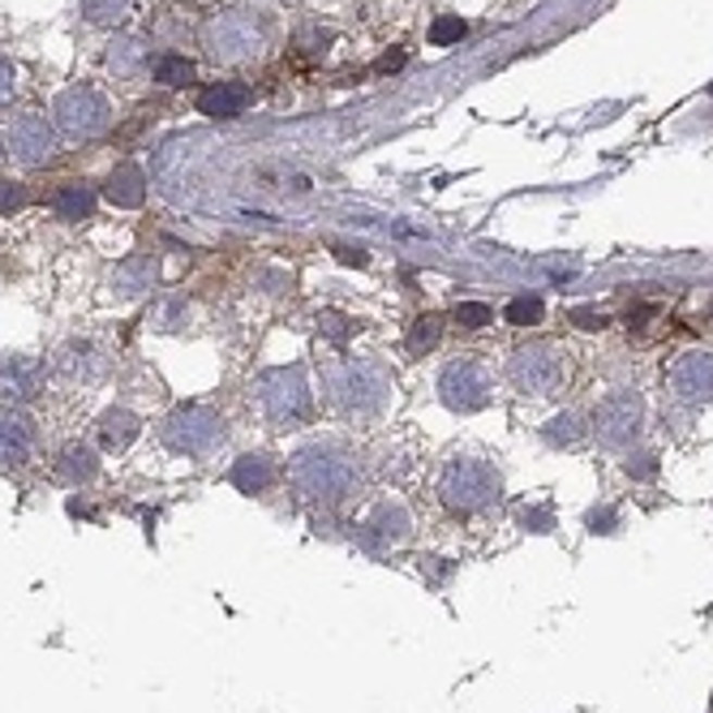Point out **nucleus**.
<instances>
[{
	"instance_id": "nucleus-1",
	"label": "nucleus",
	"mask_w": 713,
	"mask_h": 713,
	"mask_svg": "<svg viewBox=\"0 0 713 713\" xmlns=\"http://www.w3.org/2000/svg\"><path fill=\"white\" fill-rule=\"evenodd\" d=\"M323 378V400L340 413V417H378L391 404L396 378L378 356H327L318 365Z\"/></svg>"
},
{
	"instance_id": "nucleus-2",
	"label": "nucleus",
	"mask_w": 713,
	"mask_h": 713,
	"mask_svg": "<svg viewBox=\"0 0 713 713\" xmlns=\"http://www.w3.org/2000/svg\"><path fill=\"white\" fill-rule=\"evenodd\" d=\"M288 481L301 499L340 508L361 486V464L353 451H345L340 443H310L288 460Z\"/></svg>"
},
{
	"instance_id": "nucleus-3",
	"label": "nucleus",
	"mask_w": 713,
	"mask_h": 713,
	"mask_svg": "<svg viewBox=\"0 0 713 713\" xmlns=\"http://www.w3.org/2000/svg\"><path fill=\"white\" fill-rule=\"evenodd\" d=\"M254 400L259 413L267 417L275 430H297L314 413V391L305 378V365H271L254 378Z\"/></svg>"
},
{
	"instance_id": "nucleus-4",
	"label": "nucleus",
	"mask_w": 713,
	"mask_h": 713,
	"mask_svg": "<svg viewBox=\"0 0 713 713\" xmlns=\"http://www.w3.org/2000/svg\"><path fill=\"white\" fill-rule=\"evenodd\" d=\"M439 499L451 516H477L503 499V473L490 460L477 455H455L443 464L439 477Z\"/></svg>"
},
{
	"instance_id": "nucleus-5",
	"label": "nucleus",
	"mask_w": 713,
	"mask_h": 713,
	"mask_svg": "<svg viewBox=\"0 0 713 713\" xmlns=\"http://www.w3.org/2000/svg\"><path fill=\"white\" fill-rule=\"evenodd\" d=\"M263 43H267V30L254 9H220L202 22V48L211 52V61L241 65V61H254Z\"/></svg>"
},
{
	"instance_id": "nucleus-6",
	"label": "nucleus",
	"mask_w": 713,
	"mask_h": 713,
	"mask_svg": "<svg viewBox=\"0 0 713 713\" xmlns=\"http://www.w3.org/2000/svg\"><path fill=\"white\" fill-rule=\"evenodd\" d=\"M508 383L521 391V396H550L567 383V353L563 345H550V340H534V345H521L512 361H508Z\"/></svg>"
},
{
	"instance_id": "nucleus-7",
	"label": "nucleus",
	"mask_w": 713,
	"mask_h": 713,
	"mask_svg": "<svg viewBox=\"0 0 713 713\" xmlns=\"http://www.w3.org/2000/svg\"><path fill=\"white\" fill-rule=\"evenodd\" d=\"M490 391H495V374L490 365L477 353H464L455 361H447L439 370V400H443L451 413H477L490 404Z\"/></svg>"
},
{
	"instance_id": "nucleus-8",
	"label": "nucleus",
	"mask_w": 713,
	"mask_h": 713,
	"mask_svg": "<svg viewBox=\"0 0 713 713\" xmlns=\"http://www.w3.org/2000/svg\"><path fill=\"white\" fill-rule=\"evenodd\" d=\"M224 417L207 404H180L168 413L164 422V443L180 451V455H211L215 447L224 443Z\"/></svg>"
},
{
	"instance_id": "nucleus-9",
	"label": "nucleus",
	"mask_w": 713,
	"mask_h": 713,
	"mask_svg": "<svg viewBox=\"0 0 713 713\" xmlns=\"http://www.w3.org/2000/svg\"><path fill=\"white\" fill-rule=\"evenodd\" d=\"M52 121H57L61 134H70V138H78V142H83V138H99V134L112 125V103L103 99V90L70 87L57 95Z\"/></svg>"
},
{
	"instance_id": "nucleus-10",
	"label": "nucleus",
	"mask_w": 713,
	"mask_h": 713,
	"mask_svg": "<svg viewBox=\"0 0 713 713\" xmlns=\"http://www.w3.org/2000/svg\"><path fill=\"white\" fill-rule=\"evenodd\" d=\"M645 426V400L636 391H611L593 409V435L602 447H627Z\"/></svg>"
},
{
	"instance_id": "nucleus-11",
	"label": "nucleus",
	"mask_w": 713,
	"mask_h": 713,
	"mask_svg": "<svg viewBox=\"0 0 713 713\" xmlns=\"http://www.w3.org/2000/svg\"><path fill=\"white\" fill-rule=\"evenodd\" d=\"M4 147H9L4 155H13V164H22V168H43V164L57 155V129H52L48 116L26 112V116H17V121L9 125Z\"/></svg>"
},
{
	"instance_id": "nucleus-12",
	"label": "nucleus",
	"mask_w": 713,
	"mask_h": 713,
	"mask_svg": "<svg viewBox=\"0 0 713 713\" xmlns=\"http://www.w3.org/2000/svg\"><path fill=\"white\" fill-rule=\"evenodd\" d=\"M666 387L679 404H710L713 400V353L688 349L666 365Z\"/></svg>"
},
{
	"instance_id": "nucleus-13",
	"label": "nucleus",
	"mask_w": 713,
	"mask_h": 713,
	"mask_svg": "<svg viewBox=\"0 0 713 713\" xmlns=\"http://www.w3.org/2000/svg\"><path fill=\"white\" fill-rule=\"evenodd\" d=\"M409 534H413V516H409V508L396 503V499L374 503L370 516L356 525V537H361L370 550H391V546L409 541Z\"/></svg>"
},
{
	"instance_id": "nucleus-14",
	"label": "nucleus",
	"mask_w": 713,
	"mask_h": 713,
	"mask_svg": "<svg viewBox=\"0 0 713 713\" xmlns=\"http://www.w3.org/2000/svg\"><path fill=\"white\" fill-rule=\"evenodd\" d=\"M43 391V361L30 353H0V400L26 404Z\"/></svg>"
},
{
	"instance_id": "nucleus-15",
	"label": "nucleus",
	"mask_w": 713,
	"mask_h": 713,
	"mask_svg": "<svg viewBox=\"0 0 713 713\" xmlns=\"http://www.w3.org/2000/svg\"><path fill=\"white\" fill-rule=\"evenodd\" d=\"M35 451V422L17 409H0V468H22Z\"/></svg>"
},
{
	"instance_id": "nucleus-16",
	"label": "nucleus",
	"mask_w": 713,
	"mask_h": 713,
	"mask_svg": "<svg viewBox=\"0 0 713 713\" xmlns=\"http://www.w3.org/2000/svg\"><path fill=\"white\" fill-rule=\"evenodd\" d=\"M155 279H160V263H155V254H129L125 263H116L112 275H108V284H112V292H116L121 301L147 297V292L155 288Z\"/></svg>"
},
{
	"instance_id": "nucleus-17",
	"label": "nucleus",
	"mask_w": 713,
	"mask_h": 713,
	"mask_svg": "<svg viewBox=\"0 0 713 713\" xmlns=\"http://www.w3.org/2000/svg\"><path fill=\"white\" fill-rule=\"evenodd\" d=\"M254 103V90L246 83H211L198 90V112L211 121H237Z\"/></svg>"
},
{
	"instance_id": "nucleus-18",
	"label": "nucleus",
	"mask_w": 713,
	"mask_h": 713,
	"mask_svg": "<svg viewBox=\"0 0 713 713\" xmlns=\"http://www.w3.org/2000/svg\"><path fill=\"white\" fill-rule=\"evenodd\" d=\"M228 481H233L241 495H267L271 486L279 481V460L267 455V451H246V455H237Z\"/></svg>"
},
{
	"instance_id": "nucleus-19",
	"label": "nucleus",
	"mask_w": 713,
	"mask_h": 713,
	"mask_svg": "<svg viewBox=\"0 0 713 713\" xmlns=\"http://www.w3.org/2000/svg\"><path fill=\"white\" fill-rule=\"evenodd\" d=\"M57 374L65 378V383H99L103 378V370H108V356L99 353L90 340H74V345H65L61 353H57Z\"/></svg>"
},
{
	"instance_id": "nucleus-20",
	"label": "nucleus",
	"mask_w": 713,
	"mask_h": 713,
	"mask_svg": "<svg viewBox=\"0 0 713 713\" xmlns=\"http://www.w3.org/2000/svg\"><path fill=\"white\" fill-rule=\"evenodd\" d=\"M103 198L112 202V207H125V211H134V207H142L147 202V173L138 168V164H116L108 180H103Z\"/></svg>"
},
{
	"instance_id": "nucleus-21",
	"label": "nucleus",
	"mask_w": 713,
	"mask_h": 713,
	"mask_svg": "<svg viewBox=\"0 0 713 713\" xmlns=\"http://www.w3.org/2000/svg\"><path fill=\"white\" fill-rule=\"evenodd\" d=\"M95 430H99V443L108 447V451H125V447L142 435V417L134 409H108Z\"/></svg>"
},
{
	"instance_id": "nucleus-22",
	"label": "nucleus",
	"mask_w": 713,
	"mask_h": 713,
	"mask_svg": "<svg viewBox=\"0 0 713 713\" xmlns=\"http://www.w3.org/2000/svg\"><path fill=\"white\" fill-rule=\"evenodd\" d=\"M147 61H151L147 39H112L108 52H103V65H108L116 78H134V74H142Z\"/></svg>"
},
{
	"instance_id": "nucleus-23",
	"label": "nucleus",
	"mask_w": 713,
	"mask_h": 713,
	"mask_svg": "<svg viewBox=\"0 0 713 713\" xmlns=\"http://www.w3.org/2000/svg\"><path fill=\"white\" fill-rule=\"evenodd\" d=\"M52 211H57V220H70V224L90 220V211H95V189L83 185V180H65V185L52 193Z\"/></svg>"
},
{
	"instance_id": "nucleus-24",
	"label": "nucleus",
	"mask_w": 713,
	"mask_h": 713,
	"mask_svg": "<svg viewBox=\"0 0 713 713\" xmlns=\"http://www.w3.org/2000/svg\"><path fill=\"white\" fill-rule=\"evenodd\" d=\"M99 473V460L87 443H65L61 447V460H57V477L70 481V486H83Z\"/></svg>"
},
{
	"instance_id": "nucleus-25",
	"label": "nucleus",
	"mask_w": 713,
	"mask_h": 713,
	"mask_svg": "<svg viewBox=\"0 0 713 713\" xmlns=\"http://www.w3.org/2000/svg\"><path fill=\"white\" fill-rule=\"evenodd\" d=\"M439 340H443V318L422 314V318H413V323H409L404 349H409V356H426V353H435V349H439Z\"/></svg>"
},
{
	"instance_id": "nucleus-26",
	"label": "nucleus",
	"mask_w": 713,
	"mask_h": 713,
	"mask_svg": "<svg viewBox=\"0 0 713 713\" xmlns=\"http://www.w3.org/2000/svg\"><path fill=\"white\" fill-rule=\"evenodd\" d=\"M314 323H318V336L327 345H336V349H349V340L356 336V318L340 314V310H318Z\"/></svg>"
},
{
	"instance_id": "nucleus-27",
	"label": "nucleus",
	"mask_w": 713,
	"mask_h": 713,
	"mask_svg": "<svg viewBox=\"0 0 713 713\" xmlns=\"http://www.w3.org/2000/svg\"><path fill=\"white\" fill-rule=\"evenodd\" d=\"M541 439L550 447H576L585 439V426H580L576 413H559V417H550V422L541 426Z\"/></svg>"
},
{
	"instance_id": "nucleus-28",
	"label": "nucleus",
	"mask_w": 713,
	"mask_h": 713,
	"mask_svg": "<svg viewBox=\"0 0 713 713\" xmlns=\"http://www.w3.org/2000/svg\"><path fill=\"white\" fill-rule=\"evenodd\" d=\"M155 83H160V87H168V90L189 87V83H193V61H189V57H180V52L160 57V61H155Z\"/></svg>"
},
{
	"instance_id": "nucleus-29",
	"label": "nucleus",
	"mask_w": 713,
	"mask_h": 713,
	"mask_svg": "<svg viewBox=\"0 0 713 713\" xmlns=\"http://www.w3.org/2000/svg\"><path fill=\"white\" fill-rule=\"evenodd\" d=\"M546 318V305H541V297H512L508 301V310H503V323L508 327H537Z\"/></svg>"
},
{
	"instance_id": "nucleus-30",
	"label": "nucleus",
	"mask_w": 713,
	"mask_h": 713,
	"mask_svg": "<svg viewBox=\"0 0 713 713\" xmlns=\"http://www.w3.org/2000/svg\"><path fill=\"white\" fill-rule=\"evenodd\" d=\"M468 35V22L460 17V13H439L435 22H430V48H451V43H460Z\"/></svg>"
},
{
	"instance_id": "nucleus-31",
	"label": "nucleus",
	"mask_w": 713,
	"mask_h": 713,
	"mask_svg": "<svg viewBox=\"0 0 713 713\" xmlns=\"http://www.w3.org/2000/svg\"><path fill=\"white\" fill-rule=\"evenodd\" d=\"M83 17L95 26H121L129 17V0H83Z\"/></svg>"
},
{
	"instance_id": "nucleus-32",
	"label": "nucleus",
	"mask_w": 713,
	"mask_h": 713,
	"mask_svg": "<svg viewBox=\"0 0 713 713\" xmlns=\"http://www.w3.org/2000/svg\"><path fill=\"white\" fill-rule=\"evenodd\" d=\"M451 318H455L460 327H468V332H481V327L495 323V310H490L486 301H460V305L451 310Z\"/></svg>"
},
{
	"instance_id": "nucleus-33",
	"label": "nucleus",
	"mask_w": 713,
	"mask_h": 713,
	"mask_svg": "<svg viewBox=\"0 0 713 713\" xmlns=\"http://www.w3.org/2000/svg\"><path fill=\"white\" fill-rule=\"evenodd\" d=\"M521 525H525L529 534H550V529H554V512H550L546 503H541V508H525V512H521Z\"/></svg>"
},
{
	"instance_id": "nucleus-34",
	"label": "nucleus",
	"mask_w": 713,
	"mask_h": 713,
	"mask_svg": "<svg viewBox=\"0 0 713 713\" xmlns=\"http://www.w3.org/2000/svg\"><path fill=\"white\" fill-rule=\"evenodd\" d=\"M185 314H189L185 301H168V305L155 310V327H160V332H177L180 323H185Z\"/></svg>"
},
{
	"instance_id": "nucleus-35",
	"label": "nucleus",
	"mask_w": 713,
	"mask_h": 713,
	"mask_svg": "<svg viewBox=\"0 0 713 713\" xmlns=\"http://www.w3.org/2000/svg\"><path fill=\"white\" fill-rule=\"evenodd\" d=\"M22 202H26V189L13 180H0V215H13Z\"/></svg>"
},
{
	"instance_id": "nucleus-36",
	"label": "nucleus",
	"mask_w": 713,
	"mask_h": 713,
	"mask_svg": "<svg viewBox=\"0 0 713 713\" xmlns=\"http://www.w3.org/2000/svg\"><path fill=\"white\" fill-rule=\"evenodd\" d=\"M615 525H620L615 508H593V512H589V529H593V534H615Z\"/></svg>"
},
{
	"instance_id": "nucleus-37",
	"label": "nucleus",
	"mask_w": 713,
	"mask_h": 713,
	"mask_svg": "<svg viewBox=\"0 0 713 713\" xmlns=\"http://www.w3.org/2000/svg\"><path fill=\"white\" fill-rule=\"evenodd\" d=\"M13 90H17V70L9 61H0V108L13 99Z\"/></svg>"
},
{
	"instance_id": "nucleus-38",
	"label": "nucleus",
	"mask_w": 713,
	"mask_h": 713,
	"mask_svg": "<svg viewBox=\"0 0 713 713\" xmlns=\"http://www.w3.org/2000/svg\"><path fill=\"white\" fill-rule=\"evenodd\" d=\"M404 61H409V57H404L400 48H396V52H383V57L374 61V74H396V70H404Z\"/></svg>"
},
{
	"instance_id": "nucleus-39",
	"label": "nucleus",
	"mask_w": 713,
	"mask_h": 713,
	"mask_svg": "<svg viewBox=\"0 0 713 713\" xmlns=\"http://www.w3.org/2000/svg\"><path fill=\"white\" fill-rule=\"evenodd\" d=\"M572 323H576L580 332H602V327H606V314H593V310H576V314H572Z\"/></svg>"
},
{
	"instance_id": "nucleus-40",
	"label": "nucleus",
	"mask_w": 713,
	"mask_h": 713,
	"mask_svg": "<svg viewBox=\"0 0 713 713\" xmlns=\"http://www.w3.org/2000/svg\"><path fill=\"white\" fill-rule=\"evenodd\" d=\"M336 259H340L345 267H365V263H370V254H365L361 246H336Z\"/></svg>"
},
{
	"instance_id": "nucleus-41",
	"label": "nucleus",
	"mask_w": 713,
	"mask_h": 713,
	"mask_svg": "<svg viewBox=\"0 0 713 713\" xmlns=\"http://www.w3.org/2000/svg\"><path fill=\"white\" fill-rule=\"evenodd\" d=\"M653 468H658V455H636V464L627 460V473L631 477H653Z\"/></svg>"
},
{
	"instance_id": "nucleus-42",
	"label": "nucleus",
	"mask_w": 713,
	"mask_h": 713,
	"mask_svg": "<svg viewBox=\"0 0 713 713\" xmlns=\"http://www.w3.org/2000/svg\"><path fill=\"white\" fill-rule=\"evenodd\" d=\"M0 155H4V151H0Z\"/></svg>"
},
{
	"instance_id": "nucleus-43",
	"label": "nucleus",
	"mask_w": 713,
	"mask_h": 713,
	"mask_svg": "<svg viewBox=\"0 0 713 713\" xmlns=\"http://www.w3.org/2000/svg\"><path fill=\"white\" fill-rule=\"evenodd\" d=\"M710 314H713V310H710Z\"/></svg>"
}]
</instances>
